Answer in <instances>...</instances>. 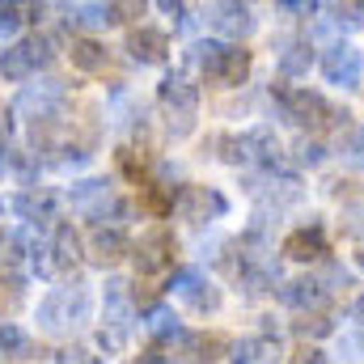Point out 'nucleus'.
<instances>
[{"label":"nucleus","mask_w":364,"mask_h":364,"mask_svg":"<svg viewBox=\"0 0 364 364\" xmlns=\"http://www.w3.org/2000/svg\"><path fill=\"white\" fill-rule=\"evenodd\" d=\"M38 331L43 335H77L85 322L93 318V296L85 284H64V288H51L43 301H38Z\"/></svg>","instance_id":"4"},{"label":"nucleus","mask_w":364,"mask_h":364,"mask_svg":"<svg viewBox=\"0 0 364 364\" xmlns=\"http://www.w3.org/2000/svg\"><path fill=\"white\" fill-rule=\"evenodd\" d=\"M140 322H144V331L153 335V343H157V348H170V343L182 335L178 314H174L170 305H153V309H144V314H140Z\"/></svg>","instance_id":"24"},{"label":"nucleus","mask_w":364,"mask_h":364,"mask_svg":"<svg viewBox=\"0 0 364 364\" xmlns=\"http://www.w3.org/2000/svg\"><path fill=\"white\" fill-rule=\"evenodd\" d=\"M212 144L220 149L216 157H220L225 166H250V136H233V132H229V136H216Z\"/></svg>","instance_id":"29"},{"label":"nucleus","mask_w":364,"mask_h":364,"mask_svg":"<svg viewBox=\"0 0 364 364\" xmlns=\"http://www.w3.org/2000/svg\"><path fill=\"white\" fill-rule=\"evenodd\" d=\"M208 26H212L220 38H229V43L242 47V38H250V34L259 30V17H255L250 4H242V0H225V4H212V9H208Z\"/></svg>","instance_id":"12"},{"label":"nucleus","mask_w":364,"mask_h":364,"mask_svg":"<svg viewBox=\"0 0 364 364\" xmlns=\"http://www.w3.org/2000/svg\"><path fill=\"white\" fill-rule=\"evenodd\" d=\"M275 360H279V339L275 335L242 339V343H233V356H229V364H275Z\"/></svg>","instance_id":"25"},{"label":"nucleus","mask_w":364,"mask_h":364,"mask_svg":"<svg viewBox=\"0 0 364 364\" xmlns=\"http://www.w3.org/2000/svg\"><path fill=\"white\" fill-rule=\"evenodd\" d=\"M132 259H136V272L140 275H157L166 267H174V233L166 225L140 233V242L132 246Z\"/></svg>","instance_id":"11"},{"label":"nucleus","mask_w":364,"mask_h":364,"mask_svg":"<svg viewBox=\"0 0 364 364\" xmlns=\"http://www.w3.org/2000/svg\"><path fill=\"white\" fill-rule=\"evenodd\" d=\"M170 352H174L178 364H212V360H220L225 339L220 335H208V331H182L178 339L170 343Z\"/></svg>","instance_id":"16"},{"label":"nucleus","mask_w":364,"mask_h":364,"mask_svg":"<svg viewBox=\"0 0 364 364\" xmlns=\"http://www.w3.org/2000/svg\"><path fill=\"white\" fill-rule=\"evenodd\" d=\"M186 60L199 68V77H203L208 85H220V90H237V85H246V77H250V51L237 47V43L199 38V43H191Z\"/></svg>","instance_id":"3"},{"label":"nucleus","mask_w":364,"mask_h":364,"mask_svg":"<svg viewBox=\"0 0 364 364\" xmlns=\"http://www.w3.org/2000/svg\"><path fill=\"white\" fill-rule=\"evenodd\" d=\"M127 255H132V242H127L123 229H114V225H93L90 259L97 267H110V263H119V259H127Z\"/></svg>","instance_id":"20"},{"label":"nucleus","mask_w":364,"mask_h":364,"mask_svg":"<svg viewBox=\"0 0 364 364\" xmlns=\"http://www.w3.org/2000/svg\"><path fill=\"white\" fill-rule=\"evenodd\" d=\"M68 13V26H81V30H106V26H119L123 21V4H64Z\"/></svg>","instance_id":"22"},{"label":"nucleus","mask_w":364,"mask_h":364,"mask_svg":"<svg viewBox=\"0 0 364 364\" xmlns=\"http://www.w3.org/2000/svg\"><path fill=\"white\" fill-rule=\"evenodd\" d=\"M13 212L26 220V225H34V229H55L60 225V199L51 195V191H38V186H30V191H21V195H13Z\"/></svg>","instance_id":"15"},{"label":"nucleus","mask_w":364,"mask_h":364,"mask_svg":"<svg viewBox=\"0 0 364 364\" xmlns=\"http://www.w3.org/2000/svg\"><path fill=\"white\" fill-rule=\"evenodd\" d=\"M136 326H140V301H136V288H132V279L110 275V279H106V292H102V331H97V348H106V352H123L127 339L136 335Z\"/></svg>","instance_id":"1"},{"label":"nucleus","mask_w":364,"mask_h":364,"mask_svg":"<svg viewBox=\"0 0 364 364\" xmlns=\"http://www.w3.org/2000/svg\"><path fill=\"white\" fill-rule=\"evenodd\" d=\"M275 64H279V77H305L314 68V43L309 38H288L279 47Z\"/></svg>","instance_id":"26"},{"label":"nucleus","mask_w":364,"mask_h":364,"mask_svg":"<svg viewBox=\"0 0 364 364\" xmlns=\"http://www.w3.org/2000/svg\"><path fill=\"white\" fill-rule=\"evenodd\" d=\"M288 364H326V352H322V348H301Z\"/></svg>","instance_id":"37"},{"label":"nucleus","mask_w":364,"mask_h":364,"mask_svg":"<svg viewBox=\"0 0 364 364\" xmlns=\"http://www.w3.org/2000/svg\"><path fill=\"white\" fill-rule=\"evenodd\" d=\"M322 13L331 30H364V4H326Z\"/></svg>","instance_id":"31"},{"label":"nucleus","mask_w":364,"mask_h":364,"mask_svg":"<svg viewBox=\"0 0 364 364\" xmlns=\"http://www.w3.org/2000/svg\"><path fill=\"white\" fill-rule=\"evenodd\" d=\"M322 77L331 81V85H339V90H360L364 81V55L360 47H352V43H343V38H335L326 51H322Z\"/></svg>","instance_id":"10"},{"label":"nucleus","mask_w":364,"mask_h":364,"mask_svg":"<svg viewBox=\"0 0 364 364\" xmlns=\"http://www.w3.org/2000/svg\"><path fill=\"white\" fill-rule=\"evenodd\" d=\"M275 296H279L288 309H296V314H314V309L326 305V284H322L318 275H296V279H284Z\"/></svg>","instance_id":"18"},{"label":"nucleus","mask_w":364,"mask_h":364,"mask_svg":"<svg viewBox=\"0 0 364 364\" xmlns=\"http://www.w3.org/2000/svg\"><path fill=\"white\" fill-rule=\"evenodd\" d=\"M68 60H73V68L77 73H102L106 64H110V51H106V43H97V38H73L68 43Z\"/></svg>","instance_id":"27"},{"label":"nucleus","mask_w":364,"mask_h":364,"mask_svg":"<svg viewBox=\"0 0 364 364\" xmlns=\"http://www.w3.org/2000/svg\"><path fill=\"white\" fill-rule=\"evenodd\" d=\"M68 203H73V212L90 216V220H97V225H114V229L132 216V203H127V199H119V195L110 191V182H106V178L73 182V186H68Z\"/></svg>","instance_id":"6"},{"label":"nucleus","mask_w":364,"mask_h":364,"mask_svg":"<svg viewBox=\"0 0 364 364\" xmlns=\"http://www.w3.org/2000/svg\"><path fill=\"white\" fill-rule=\"evenodd\" d=\"M272 110L279 114V123H288V127H352V114L348 110H339V106H331L326 97L318 90H288V85H279L272 90Z\"/></svg>","instance_id":"2"},{"label":"nucleus","mask_w":364,"mask_h":364,"mask_svg":"<svg viewBox=\"0 0 364 364\" xmlns=\"http://www.w3.org/2000/svg\"><path fill=\"white\" fill-rule=\"evenodd\" d=\"M132 364H178V360H174L170 348H157V343H153V348H144L140 356H132Z\"/></svg>","instance_id":"34"},{"label":"nucleus","mask_w":364,"mask_h":364,"mask_svg":"<svg viewBox=\"0 0 364 364\" xmlns=\"http://www.w3.org/2000/svg\"><path fill=\"white\" fill-rule=\"evenodd\" d=\"M356 263H360V267H364V246H360V250H356Z\"/></svg>","instance_id":"42"},{"label":"nucleus","mask_w":364,"mask_h":364,"mask_svg":"<svg viewBox=\"0 0 364 364\" xmlns=\"http://www.w3.org/2000/svg\"><path fill=\"white\" fill-rule=\"evenodd\" d=\"M60 106H64V85L47 77V81L26 85V90L17 93V102L9 106V114L13 119H26L34 127V123H55L60 119Z\"/></svg>","instance_id":"8"},{"label":"nucleus","mask_w":364,"mask_h":364,"mask_svg":"<svg viewBox=\"0 0 364 364\" xmlns=\"http://www.w3.org/2000/svg\"><path fill=\"white\" fill-rule=\"evenodd\" d=\"M123 51L132 55V64H140V68H157V64H166V60H170V38H166V30L136 26V30H127Z\"/></svg>","instance_id":"14"},{"label":"nucleus","mask_w":364,"mask_h":364,"mask_svg":"<svg viewBox=\"0 0 364 364\" xmlns=\"http://www.w3.org/2000/svg\"><path fill=\"white\" fill-rule=\"evenodd\" d=\"M250 136V166H263L267 174H279V166H284V144H279V136H275L272 127H255V132H246Z\"/></svg>","instance_id":"23"},{"label":"nucleus","mask_w":364,"mask_h":364,"mask_svg":"<svg viewBox=\"0 0 364 364\" xmlns=\"http://www.w3.org/2000/svg\"><path fill=\"white\" fill-rule=\"evenodd\" d=\"M326 140H318V136H301L296 144H292V161L301 166V170H318L322 161H326Z\"/></svg>","instance_id":"30"},{"label":"nucleus","mask_w":364,"mask_h":364,"mask_svg":"<svg viewBox=\"0 0 364 364\" xmlns=\"http://www.w3.org/2000/svg\"><path fill=\"white\" fill-rule=\"evenodd\" d=\"M9 119H13V114H9V110H4V106H0V132H4V127H9Z\"/></svg>","instance_id":"41"},{"label":"nucleus","mask_w":364,"mask_h":364,"mask_svg":"<svg viewBox=\"0 0 364 364\" xmlns=\"http://www.w3.org/2000/svg\"><path fill=\"white\" fill-rule=\"evenodd\" d=\"M55 364H102V356H93L90 348H64L55 356Z\"/></svg>","instance_id":"35"},{"label":"nucleus","mask_w":364,"mask_h":364,"mask_svg":"<svg viewBox=\"0 0 364 364\" xmlns=\"http://www.w3.org/2000/svg\"><path fill=\"white\" fill-rule=\"evenodd\" d=\"M318 279H322V284H352V272H348V267H339V263H331L326 275H318Z\"/></svg>","instance_id":"38"},{"label":"nucleus","mask_w":364,"mask_h":364,"mask_svg":"<svg viewBox=\"0 0 364 364\" xmlns=\"http://www.w3.org/2000/svg\"><path fill=\"white\" fill-rule=\"evenodd\" d=\"M339 348H343V356H348V360L364 364V331H348V335L339 339Z\"/></svg>","instance_id":"33"},{"label":"nucleus","mask_w":364,"mask_h":364,"mask_svg":"<svg viewBox=\"0 0 364 364\" xmlns=\"http://www.w3.org/2000/svg\"><path fill=\"white\" fill-rule=\"evenodd\" d=\"M81 259H85V242H81V233H77L68 220H60V225L51 229V272L55 275L77 272Z\"/></svg>","instance_id":"19"},{"label":"nucleus","mask_w":364,"mask_h":364,"mask_svg":"<svg viewBox=\"0 0 364 364\" xmlns=\"http://www.w3.org/2000/svg\"><path fill=\"white\" fill-rule=\"evenodd\" d=\"M157 106H161V114H166L170 136H191V132H195V119H199V85H195L182 68H174V73H166L161 85H157Z\"/></svg>","instance_id":"5"},{"label":"nucleus","mask_w":364,"mask_h":364,"mask_svg":"<svg viewBox=\"0 0 364 364\" xmlns=\"http://www.w3.org/2000/svg\"><path fill=\"white\" fill-rule=\"evenodd\" d=\"M38 356V343L26 326L17 322H0V360L4 364H26Z\"/></svg>","instance_id":"21"},{"label":"nucleus","mask_w":364,"mask_h":364,"mask_svg":"<svg viewBox=\"0 0 364 364\" xmlns=\"http://www.w3.org/2000/svg\"><path fill=\"white\" fill-rule=\"evenodd\" d=\"M174 212H178L182 220H195V225H203V220H220L225 212H229V199L216 191V186H182L178 191V203H174Z\"/></svg>","instance_id":"13"},{"label":"nucleus","mask_w":364,"mask_h":364,"mask_svg":"<svg viewBox=\"0 0 364 364\" xmlns=\"http://www.w3.org/2000/svg\"><path fill=\"white\" fill-rule=\"evenodd\" d=\"M356 322H360V331H364V296L356 301Z\"/></svg>","instance_id":"40"},{"label":"nucleus","mask_w":364,"mask_h":364,"mask_svg":"<svg viewBox=\"0 0 364 364\" xmlns=\"http://www.w3.org/2000/svg\"><path fill=\"white\" fill-rule=\"evenodd\" d=\"M174 296H178L186 309H195V314H216L220 309V301H225V292L208 279V275L199 272V267H174L170 275V284H166Z\"/></svg>","instance_id":"9"},{"label":"nucleus","mask_w":364,"mask_h":364,"mask_svg":"<svg viewBox=\"0 0 364 364\" xmlns=\"http://www.w3.org/2000/svg\"><path fill=\"white\" fill-rule=\"evenodd\" d=\"M21 21H26L21 4H13V0H0V38H13V43H17V30H21Z\"/></svg>","instance_id":"32"},{"label":"nucleus","mask_w":364,"mask_h":364,"mask_svg":"<svg viewBox=\"0 0 364 364\" xmlns=\"http://www.w3.org/2000/svg\"><path fill=\"white\" fill-rule=\"evenodd\" d=\"M292 331H296L301 339H326V335H335V318H331L326 309H314V314H296Z\"/></svg>","instance_id":"28"},{"label":"nucleus","mask_w":364,"mask_h":364,"mask_svg":"<svg viewBox=\"0 0 364 364\" xmlns=\"http://www.w3.org/2000/svg\"><path fill=\"white\" fill-rule=\"evenodd\" d=\"M51 60H55L51 38H47V34H26V38H17V43H4V51H0V77H4L9 85H21V81H30L34 73H43Z\"/></svg>","instance_id":"7"},{"label":"nucleus","mask_w":364,"mask_h":364,"mask_svg":"<svg viewBox=\"0 0 364 364\" xmlns=\"http://www.w3.org/2000/svg\"><path fill=\"white\" fill-rule=\"evenodd\" d=\"M284 259H292V263H318V259H326V229H322V220H309V225L292 229L284 237Z\"/></svg>","instance_id":"17"},{"label":"nucleus","mask_w":364,"mask_h":364,"mask_svg":"<svg viewBox=\"0 0 364 364\" xmlns=\"http://www.w3.org/2000/svg\"><path fill=\"white\" fill-rule=\"evenodd\" d=\"M275 9H279V13H296V17H309V13H318V4H314V0H279Z\"/></svg>","instance_id":"36"},{"label":"nucleus","mask_w":364,"mask_h":364,"mask_svg":"<svg viewBox=\"0 0 364 364\" xmlns=\"http://www.w3.org/2000/svg\"><path fill=\"white\" fill-rule=\"evenodd\" d=\"M161 13H170L178 26H186V21H191V17H186L191 9H186V4H178V0H161Z\"/></svg>","instance_id":"39"}]
</instances>
